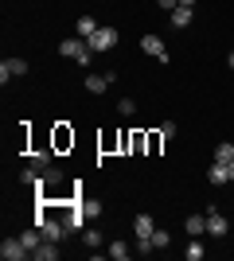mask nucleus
<instances>
[{
	"label": "nucleus",
	"instance_id": "nucleus-25",
	"mask_svg": "<svg viewBox=\"0 0 234 261\" xmlns=\"http://www.w3.org/2000/svg\"><path fill=\"white\" fill-rule=\"evenodd\" d=\"M133 98H121V101H117V113H121V117H133Z\"/></svg>",
	"mask_w": 234,
	"mask_h": 261
},
{
	"label": "nucleus",
	"instance_id": "nucleus-32",
	"mask_svg": "<svg viewBox=\"0 0 234 261\" xmlns=\"http://www.w3.org/2000/svg\"><path fill=\"white\" fill-rule=\"evenodd\" d=\"M179 4H188V8H195V0H179Z\"/></svg>",
	"mask_w": 234,
	"mask_h": 261
},
{
	"label": "nucleus",
	"instance_id": "nucleus-31",
	"mask_svg": "<svg viewBox=\"0 0 234 261\" xmlns=\"http://www.w3.org/2000/svg\"><path fill=\"white\" fill-rule=\"evenodd\" d=\"M226 172H230V184H234V160H230V164H226Z\"/></svg>",
	"mask_w": 234,
	"mask_h": 261
},
{
	"label": "nucleus",
	"instance_id": "nucleus-28",
	"mask_svg": "<svg viewBox=\"0 0 234 261\" xmlns=\"http://www.w3.org/2000/svg\"><path fill=\"white\" fill-rule=\"evenodd\" d=\"M156 246H152V238H137V253H152Z\"/></svg>",
	"mask_w": 234,
	"mask_h": 261
},
{
	"label": "nucleus",
	"instance_id": "nucleus-13",
	"mask_svg": "<svg viewBox=\"0 0 234 261\" xmlns=\"http://www.w3.org/2000/svg\"><path fill=\"white\" fill-rule=\"evenodd\" d=\"M113 82H110V74H86V90L90 94H106Z\"/></svg>",
	"mask_w": 234,
	"mask_h": 261
},
{
	"label": "nucleus",
	"instance_id": "nucleus-23",
	"mask_svg": "<svg viewBox=\"0 0 234 261\" xmlns=\"http://www.w3.org/2000/svg\"><path fill=\"white\" fill-rule=\"evenodd\" d=\"M67 144H74V133H67V129H55V148H67Z\"/></svg>",
	"mask_w": 234,
	"mask_h": 261
},
{
	"label": "nucleus",
	"instance_id": "nucleus-22",
	"mask_svg": "<svg viewBox=\"0 0 234 261\" xmlns=\"http://www.w3.org/2000/svg\"><path fill=\"white\" fill-rule=\"evenodd\" d=\"M51 156H55L51 148H43V152H35V156H32V168H39V172H43L47 164H51Z\"/></svg>",
	"mask_w": 234,
	"mask_h": 261
},
{
	"label": "nucleus",
	"instance_id": "nucleus-6",
	"mask_svg": "<svg viewBox=\"0 0 234 261\" xmlns=\"http://www.w3.org/2000/svg\"><path fill=\"white\" fill-rule=\"evenodd\" d=\"M226 230H230V222H226L223 215L215 207H207V234H215V238H226Z\"/></svg>",
	"mask_w": 234,
	"mask_h": 261
},
{
	"label": "nucleus",
	"instance_id": "nucleus-9",
	"mask_svg": "<svg viewBox=\"0 0 234 261\" xmlns=\"http://www.w3.org/2000/svg\"><path fill=\"white\" fill-rule=\"evenodd\" d=\"M39 179H43V191L47 187H59L63 184V168H59V164H47L43 172H39Z\"/></svg>",
	"mask_w": 234,
	"mask_h": 261
},
{
	"label": "nucleus",
	"instance_id": "nucleus-18",
	"mask_svg": "<svg viewBox=\"0 0 234 261\" xmlns=\"http://www.w3.org/2000/svg\"><path fill=\"white\" fill-rule=\"evenodd\" d=\"M203 253H207V250H203V242H199V238H191V246L184 250V257H188V261H203Z\"/></svg>",
	"mask_w": 234,
	"mask_h": 261
},
{
	"label": "nucleus",
	"instance_id": "nucleus-7",
	"mask_svg": "<svg viewBox=\"0 0 234 261\" xmlns=\"http://www.w3.org/2000/svg\"><path fill=\"white\" fill-rule=\"evenodd\" d=\"M168 20H172V28H191V20H195V8L179 4L176 12H168Z\"/></svg>",
	"mask_w": 234,
	"mask_h": 261
},
{
	"label": "nucleus",
	"instance_id": "nucleus-12",
	"mask_svg": "<svg viewBox=\"0 0 234 261\" xmlns=\"http://www.w3.org/2000/svg\"><path fill=\"white\" fill-rule=\"evenodd\" d=\"M133 230H137V238H152V230H156L152 215H137L133 218Z\"/></svg>",
	"mask_w": 234,
	"mask_h": 261
},
{
	"label": "nucleus",
	"instance_id": "nucleus-24",
	"mask_svg": "<svg viewBox=\"0 0 234 261\" xmlns=\"http://www.w3.org/2000/svg\"><path fill=\"white\" fill-rule=\"evenodd\" d=\"M82 211H86V218H98L101 215V203H98V199H82Z\"/></svg>",
	"mask_w": 234,
	"mask_h": 261
},
{
	"label": "nucleus",
	"instance_id": "nucleus-26",
	"mask_svg": "<svg viewBox=\"0 0 234 261\" xmlns=\"http://www.w3.org/2000/svg\"><path fill=\"white\" fill-rule=\"evenodd\" d=\"M82 242H86V246H101V234L98 230H82Z\"/></svg>",
	"mask_w": 234,
	"mask_h": 261
},
{
	"label": "nucleus",
	"instance_id": "nucleus-5",
	"mask_svg": "<svg viewBox=\"0 0 234 261\" xmlns=\"http://www.w3.org/2000/svg\"><path fill=\"white\" fill-rule=\"evenodd\" d=\"M0 257H4V261H23V257H32V253H28V246H23L20 238H4V246H0Z\"/></svg>",
	"mask_w": 234,
	"mask_h": 261
},
{
	"label": "nucleus",
	"instance_id": "nucleus-1",
	"mask_svg": "<svg viewBox=\"0 0 234 261\" xmlns=\"http://www.w3.org/2000/svg\"><path fill=\"white\" fill-rule=\"evenodd\" d=\"M59 55H63V59H70V63H78V66H90V59H94L90 43H86V39H78V35L63 39V43H59Z\"/></svg>",
	"mask_w": 234,
	"mask_h": 261
},
{
	"label": "nucleus",
	"instance_id": "nucleus-11",
	"mask_svg": "<svg viewBox=\"0 0 234 261\" xmlns=\"http://www.w3.org/2000/svg\"><path fill=\"white\" fill-rule=\"evenodd\" d=\"M184 230H188L191 238H199V234H207V215H191V218H184Z\"/></svg>",
	"mask_w": 234,
	"mask_h": 261
},
{
	"label": "nucleus",
	"instance_id": "nucleus-14",
	"mask_svg": "<svg viewBox=\"0 0 234 261\" xmlns=\"http://www.w3.org/2000/svg\"><path fill=\"white\" fill-rule=\"evenodd\" d=\"M32 257H35V261H55V257H59V242H47V238H43V242H39V250H35Z\"/></svg>",
	"mask_w": 234,
	"mask_h": 261
},
{
	"label": "nucleus",
	"instance_id": "nucleus-20",
	"mask_svg": "<svg viewBox=\"0 0 234 261\" xmlns=\"http://www.w3.org/2000/svg\"><path fill=\"white\" fill-rule=\"evenodd\" d=\"M152 246L156 250H168V246H172V234H168V230H152Z\"/></svg>",
	"mask_w": 234,
	"mask_h": 261
},
{
	"label": "nucleus",
	"instance_id": "nucleus-19",
	"mask_svg": "<svg viewBox=\"0 0 234 261\" xmlns=\"http://www.w3.org/2000/svg\"><path fill=\"white\" fill-rule=\"evenodd\" d=\"M145 144H148V137H145V133H129V152H145Z\"/></svg>",
	"mask_w": 234,
	"mask_h": 261
},
{
	"label": "nucleus",
	"instance_id": "nucleus-15",
	"mask_svg": "<svg viewBox=\"0 0 234 261\" xmlns=\"http://www.w3.org/2000/svg\"><path fill=\"white\" fill-rule=\"evenodd\" d=\"M20 242L28 246V253H35V250H39V242H43V230H39V226L23 230V234H20Z\"/></svg>",
	"mask_w": 234,
	"mask_h": 261
},
{
	"label": "nucleus",
	"instance_id": "nucleus-27",
	"mask_svg": "<svg viewBox=\"0 0 234 261\" xmlns=\"http://www.w3.org/2000/svg\"><path fill=\"white\" fill-rule=\"evenodd\" d=\"M160 137H164V141H172V137H176V121H164V125H160Z\"/></svg>",
	"mask_w": 234,
	"mask_h": 261
},
{
	"label": "nucleus",
	"instance_id": "nucleus-30",
	"mask_svg": "<svg viewBox=\"0 0 234 261\" xmlns=\"http://www.w3.org/2000/svg\"><path fill=\"white\" fill-rule=\"evenodd\" d=\"M226 66H230V70H234V51H230V55H226Z\"/></svg>",
	"mask_w": 234,
	"mask_h": 261
},
{
	"label": "nucleus",
	"instance_id": "nucleus-3",
	"mask_svg": "<svg viewBox=\"0 0 234 261\" xmlns=\"http://www.w3.org/2000/svg\"><path fill=\"white\" fill-rule=\"evenodd\" d=\"M141 51L152 55L156 63H168V47H164V39H160V35H141Z\"/></svg>",
	"mask_w": 234,
	"mask_h": 261
},
{
	"label": "nucleus",
	"instance_id": "nucleus-4",
	"mask_svg": "<svg viewBox=\"0 0 234 261\" xmlns=\"http://www.w3.org/2000/svg\"><path fill=\"white\" fill-rule=\"evenodd\" d=\"M28 74V59H4L0 63V82L8 86V78H23Z\"/></svg>",
	"mask_w": 234,
	"mask_h": 261
},
{
	"label": "nucleus",
	"instance_id": "nucleus-21",
	"mask_svg": "<svg viewBox=\"0 0 234 261\" xmlns=\"http://www.w3.org/2000/svg\"><path fill=\"white\" fill-rule=\"evenodd\" d=\"M20 184L35 187V184H39V168H32V164H28V168H23V172H20Z\"/></svg>",
	"mask_w": 234,
	"mask_h": 261
},
{
	"label": "nucleus",
	"instance_id": "nucleus-29",
	"mask_svg": "<svg viewBox=\"0 0 234 261\" xmlns=\"http://www.w3.org/2000/svg\"><path fill=\"white\" fill-rule=\"evenodd\" d=\"M156 4H160L164 12H176V8H179V0H156Z\"/></svg>",
	"mask_w": 234,
	"mask_h": 261
},
{
	"label": "nucleus",
	"instance_id": "nucleus-10",
	"mask_svg": "<svg viewBox=\"0 0 234 261\" xmlns=\"http://www.w3.org/2000/svg\"><path fill=\"white\" fill-rule=\"evenodd\" d=\"M207 184H211V187H226V184H230V172H226V164H211V172H207Z\"/></svg>",
	"mask_w": 234,
	"mask_h": 261
},
{
	"label": "nucleus",
	"instance_id": "nucleus-8",
	"mask_svg": "<svg viewBox=\"0 0 234 261\" xmlns=\"http://www.w3.org/2000/svg\"><path fill=\"white\" fill-rule=\"evenodd\" d=\"M94 32H98V20H94V16H78L74 20V35L78 39H90Z\"/></svg>",
	"mask_w": 234,
	"mask_h": 261
},
{
	"label": "nucleus",
	"instance_id": "nucleus-16",
	"mask_svg": "<svg viewBox=\"0 0 234 261\" xmlns=\"http://www.w3.org/2000/svg\"><path fill=\"white\" fill-rule=\"evenodd\" d=\"M110 257H113V261H129V257H133V246H129V242H121V238L110 242Z\"/></svg>",
	"mask_w": 234,
	"mask_h": 261
},
{
	"label": "nucleus",
	"instance_id": "nucleus-17",
	"mask_svg": "<svg viewBox=\"0 0 234 261\" xmlns=\"http://www.w3.org/2000/svg\"><path fill=\"white\" fill-rule=\"evenodd\" d=\"M230 160H234V144L223 141L219 148H215V164H230Z\"/></svg>",
	"mask_w": 234,
	"mask_h": 261
},
{
	"label": "nucleus",
	"instance_id": "nucleus-2",
	"mask_svg": "<svg viewBox=\"0 0 234 261\" xmlns=\"http://www.w3.org/2000/svg\"><path fill=\"white\" fill-rule=\"evenodd\" d=\"M117 39H121V35L113 32V28H98L86 43H90V51H94V55H106V51H113V47H117Z\"/></svg>",
	"mask_w": 234,
	"mask_h": 261
}]
</instances>
